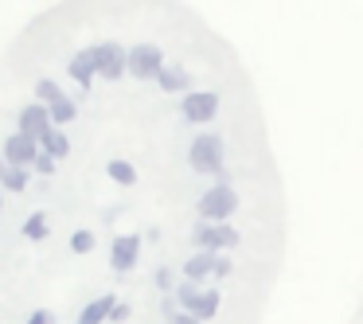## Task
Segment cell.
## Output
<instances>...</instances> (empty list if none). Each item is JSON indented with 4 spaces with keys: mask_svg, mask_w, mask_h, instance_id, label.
<instances>
[{
    "mask_svg": "<svg viewBox=\"0 0 363 324\" xmlns=\"http://www.w3.org/2000/svg\"><path fill=\"white\" fill-rule=\"evenodd\" d=\"M285 254L262 90L188 0H51L0 43V324H262Z\"/></svg>",
    "mask_w": 363,
    "mask_h": 324,
    "instance_id": "1",
    "label": "cell"
}]
</instances>
